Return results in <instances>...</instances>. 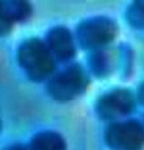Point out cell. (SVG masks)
Wrapping results in <instances>:
<instances>
[{
    "mask_svg": "<svg viewBox=\"0 0 144 150\" xmlns=\"http://www.w3.org/2000/svg\"><path fill=\"white\" fill-rule=\"evenodd\" d=\"M16 59L25 75L35 83L49 79L57 69V60L45 41L39 38H30L23 41L18 48Z\"/></svg>",
    "mask_w": 144,
    "mask_h": 150,
    "instance_id": "1",
    "label": "cell"
},
{
    "mask_svg": "<svg viewBox=\"0 0 144 150\" xmlns=\"http://www.w3.org/2000/svg\"><path fill=\"white\" fill-rule=\"evenodd\" d=\"M89 84L90 78L87 70L80 64H72L49 78L46 90L54 100L67 103L83 95Z\"/></svg>",
    "mask_w": 144,
    "mask_h": 150,
    "instance_id": "2",
    "label": "cell"
},
{
    "mask_svg": "<svg viewBox=\"0 0 144 150\" xmlns=\"http://www.w3.org/2000/svg\"><path fill=\"white\" fill-rule=\"evenodd\" d=\"M118 34V25L113 19L95 15L82 20L77 26V41L84 50L103 49L109 45Z\"/></svg>",
    "mask_w": 144,
    "mask_h": 150,
    "instance_id": "3",
    "label": "cell"
},
{
    "mask_svg": "<svg viewBox=\"0 0 144 150\" xmlns=\"http://www.w3.org/2000/svg\"><path fill=\"white\" fill-rule=\"evenodd\" d=\"M104 140L111 150H142L144 125L137 120L117 121L105 129Z\"/></svg>",
    "mask_w": 144,
    "mask_h": 150,
    "instance_id": "4",
    "label": "cell"
},
{
    "mask_svg": "<svg viewBox=\"0 0 144 150\" xmlns=\"http://www.w3.org/2000/svg\"><path fill=\"white\" fill-rule=\"evenodd\" d=\"M135 106V98L128 89H113L95 103V112L103 120H115L129 115Z\"/></svg>",
    "mask_w": 144,
    "mask_h": 150,
    "instance_id": "5",
    "label": "cell"
},
{
    "mask_svg": "<svg viewBox=\"0 0 144 150\" xmlns=\"http://www.w3.org/2000/svg\"><path fill=\"white\" fill-rule=\"evenodd\" d=\"M45 44L58 62H69L77 53L75 40L69 29L63 25L50 28L45 36Z\"/></svg>",
    "mask_w": 144,
    "mask_h": 150,
    "instance_id": "6",
    "label": "cell"
},
{
    "mask_svg": "<svg viewBox=\"0 0 144 150\" xmlns=\"http://www.w3.org/2000/svg\"><path fill=\"white\" fill-rule=\"evenodd\" d=\"M29 150H67V143L64 138L57 131H40L30 140Z\"/></svg>",
    "mask_w": 144,
    "mask_h": 150,
    "instance_id": "7",
    "label": "cell"
},
{
    "mask_svg": "<svg viewBox=\"0 0 144 150\" xmlns=\"http://www.w3.org/2000/svg\"><path fill=\"white\" fill-rule=\"evenodd\" d=\"M88 64H89L92 74L99 79L109 76V74L111 73V68H113L110 56L103 49L92 50L89 58H88Z\"/></svg>",
    "mask_w": 144,
    "mask_h": 150,
    "instance_id": "8",
    "label": "cell"
},
{
    "mask_svg": "<svg viewBox=\"0 0 144 150\" xmlns=\"http://www.w3.org/2000/svg\"><path fill=\"white\" fill-rule=\"evenodd\" d=\"M5 5L9 16L14 23L26 20L33 13L30 0H5Z\"/></svg>",
    "mask_w": 144,
    "mask_h": 150,
    "instance_id": "9",
    "label": "cell"
},
{
    "mask_svg": "<svg viewBox=\"0 0 144 150\" xmlns=\"http://www.w3.org/2000/svg\"><path fill=\"white\" fill-rule=\"evenodd\" d=\"M125 20L133 29L144 30V0H132L125 11Z\"/></svg>",
    "mask_w": 144,
    "mask_h": 150,
    "instance_id": "10",
    "label": "cell"
},
{
    "mask_svg": "<svg viewBox=\"0 0 144 150\" xmlns=\"http://www.w3.org/2000/svg\"><path fill=\"white\" fill-rule=\"evenodd\" d=\"M120 53V68L123 71V78H128L133 68V50L129 44H122L119 48Z\"/></svg>",
    "mask_w": 144,
    "mask_h": 150,
    "instance_id": "11",
    "label": "cell"
},
{
    "mask_svg": "<svg viewBox=\"0 0 144 150\" xmlns=\"http://www.w3.org/2000/svg\"><path fill=\"white\" fill-rule=\"evenodd\" d=\"M14 21L9 16L5 0H0V36H5L11 31Z\"/></svg>",
    "mask_w": 144,
    "mask_h": 150,
    "instance_id": "12",
    "label": "cell"
},
{
    "mask_svg": "<svg viewBox=\"0 0 144 150\" xmlns=\"http://www.w3.org/2000/svg\"><path fill=\"white\" fill-rule=\"evenodd\" d=\"M4 150H29V149H28V146H25V145H23V144H11Z\"/></svg>",
    "mask_w": 144,
    "mask_h": 150,
    "instance_id": "13",
    "label": "cell"
},
{
    "mask_svg": "<svg viewBox=\"0 0 144 150\" xmlns=\"http://www.w3.org/2000/svg\"><path fill=\"white\" fill-rule=\"evenodd\" d=\"M138 100L142 105H144V83H142V85L139 86L138 90Z\"/></svg>",
    "mask_w": 144,
    "mask_h": 150,
    "instance_id": "14",
    "label": "cell"
},
{
    "mask_svg": "<svg viewBox=\"0 0 144 150\" xmlns=\"http://www.w3.org/2000/svg\"><path fill=\"white\" fill-rule=\"evenodd\" d=\"M1 129H3V123H1V120H0V131H1Z\"/></svg>",
    "mask_w": 144,
    "mask_h": 150,
    "instance_id": "15",
    "label": "cell"
}]
</instances>
